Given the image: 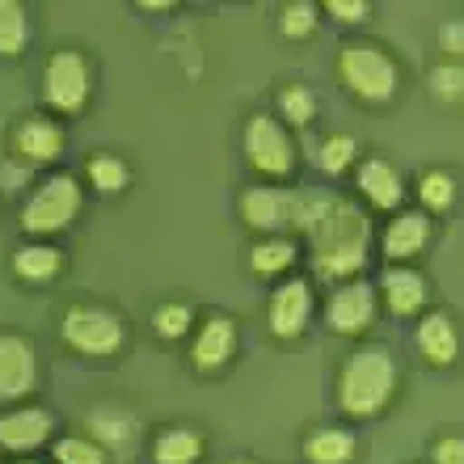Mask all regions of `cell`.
Masks as SVG:
<instances>
[{
  "label": "cell",
  "mask_w": 464,
  "mask_h": 464,
  "mask_svg": "<svg viewBox=\"0 0 464 464\" xmlns=\"http://www.w3.org/2000/svg\"><path fill=\"white\" fill-rule=\"evenodd\" d=\"M338 81L354 102L389 106L401 93V63L392 60L380 43L354 38V43H343V51H338Z\"/></svg>",
  "instance_id": "cell-3"
},
{
  "label": "cell",
  "mask_w": 464,
  "mask_h": 464,
  "mask_svg": "<svg viewBox=\"0 0 464 464\" xmlns=\"http://www.w3.org/2000/svg\"><path fill=\"white\" fill-rule=\"evenodd\" d=\"M430 464H464V435L460 430H448L430 443Z\"/></svg>",
  "instance_id": "cell-33"
},
{
  "label": "cell",
  "mask_w": 464,
  "mask_h": 464,
  "mask_svg": "<svg viewBox=\"0 0 464 464\" xmlns=\"http://www.w3.org/2000/svg\"><path fill=\"white\" fill-rule=\"evenodd\" d=\"M418 203H422V216H448L456 208V198H460V182H456L452 169H443V165H430V169L418 173Z\"/></svg>",
  "instance_id": "cell-21"
},
{
  "label": "cell",
  "mask_w": 464,
  "mask_h": 464,
  "mask_svg": "<svg viewBox=\"0 0 464 464\" xmlns=\"http://www.w3.org/2000/svg\"><path fill=\"white\" fill-rule=\"evenodd\" d=\"M321 13L334 17L338 25H363L372 17V0H325Z\"/></svg>",
  "instance_id": "cell-32"
},
{
  "label": "cell",
  "mask_w": 464,
  "mask_h": 464,
  "mask_svg": "<svg viewBox=\"0 0 464 464\" xmlns=\"http://www.w3.org/2000/svg\"><path fill=\"white\" fill-rule=\"evenodd\" d=\"M354 190H359V203H363L367 211H389V216H397V211L405 208V178L401 169L392 165L389 157H363L354 160Z\"/></svg>",
  "instance_id": "cell-13"
},
{
  "label": "cell",
  "mask_w": 464,
  "mask_h": 464,
  "mask_svg": "<svg viewBox=\"0 0 464 464\" xmlns=\"http://www.w3.org/2000/svg\"><path fill=\"white\" fill-rule=\"evenodd\" d=\"M275 119L287 127V131H304L317 119V93L308 85H283L279 98H275Z\"/></svg>",
  "instance_id": "cell-24"
},
{
  "label": "cell",
  "mask_w": 464,
  "mask_h": 464,
  "mask_svg": "<svg viewBox=\"0 0 464 464\" xmlns=\"http://www.w3.org/2000/svg\"><path fill=\"white\" fill-rule=\"evenodd\" d=\"M9 266H13V275H17L22 283H30V287H43V283L60 279L63 254L51 241H25V245H17V249H13Z\"/></svg>",
  "instance_id": "cell-18"
},
{
  "label": "cell",
  "mask_w": 464,
  "mask_h": 464,
  "mask_svg": "<svg viewBox=\"0 0 464 464\" xmlns=\"http://www.w3.org/2000/svg\"><path fill=\"white\" fill-rule=\"evenodd\" d=\"M321 25V5L313 0H287L279 9V34L283 38H308Z\"/></svg>",
  "instance_id": "cell-29"
},
{
  "label": "cell",
  "mask_w": 464,
  "mask_h": 464,
  "mask_svg": "<svg viewBox=\"0 0 464 464\" xmlns=\"http://www.w3.org/2000/svg\"><path fill=\"white\" fill-rule=\"evenodd\" d=\"M430 237H435L430 216H422L418 208H401L384 224V237H380L384 266H414L418 257L430 249Z\"/></svg>",
  "instance_id": "cell-14"
},
{
  "label": "cell",
  "mask_w": 464,
  "mask_h": 464,
  "mask_svg": "<svg viewBox=\"0 0 464 464\" xmlns=\"http://www.w3.org/2000/svg\"><path fill=\"white\" fill-rule=\"evenodd\" d=\"M295 257H300V249H295L292 237H257V241L249 245V270H254L257 279L287 275V270L295 266Z\"/></svg>",
  "instance_id": "cell-22"
},
{
  "label": "cell",
  "mask_w": 464,
  "mask_h": 464,
  "mask_svg": "<svg viewBox=\"0 0 464 464\" xmlns=\"http://www.w3.org/2000/svg\"><path fill=\"white\" fill-rule=\"evenodd\" d=\"M43 380L38 346L17 330L0 334V405H22Z\"/></svg>",
  "instance_id": "cell-11"
},
{
  "label": "cell",
  "mask_w": 464,
  "mask_h": 464,
  "mask_svg": "<svg viewBox=\"0 0 464 464\" xmlns=\"http://www.w3.org/2000/svg\"><path fill=\"white\" fill-rule=\"evenodd\" d=\"M63 148H68V131L47 111H30L9 127V160H17L25 169L55 165L63 157Z\"/></svg>",
  "instance_id": "cell-8"
},
{
  "label": "cell",
  "mask_w": 464,
  "mask_h": 464,
  "mask_svg": "<svg viewBox=\"0 0 464 464\" xmlns=\"http://www.w3.org/2000/svg\"><path fill=\"white\" fill-rule=\"evenodd\" d=\"M89 427H93V435H89V440H98L106 452H114V448H127V443L135 440V422L111 414V410H98V414L89 418Z\"/></svg>",
  "instance_id": "cell-30"
},
{
  "label": "cell",
  "mask_w": 464,
  "mask_h": 464,
  "mask_svg": "<svg viewBox=\"0 0 464 464\" xmlns=\"http://www.w3.org/2000/svg\"><path fill=\"white\" fill-rule=\"evenodd\" d=\"M85 182H89V190H98V195H122L127 182H131V165H127L119 152H89Z\"/></svg>",
  "instance_id": "cell-23"
},
{
  "label": "cell",
  "mask_w": 464,
  "mask_h": 464,
  "mask_svg": "<svg viewBox=\"0 0 464 464\" xmlns=\"http://www.w3.org/2000/svg\"><path fill=\"white\" fill-rule=\"evenodd\" d=\"M380 317V300H376V283L367 279H346L334 283L330 300H325V330L338 338H363Z\"/></svg>",
  "instance_id": "cell-10"
},
{
  "label": "cell",
  "mask_w": 464,
  "mask_h": 464,
  "mask_svg": "<svg viewBox=\"0 0 464 464\" xmlns=\"http://www.w3.org/2000/svg\"><path fill=\"white\" fill-rule=\"evenodd\" d=\"M81 211H85V186L76 173H47L43 182L25 195L22 203V232L30 241H47L55 232L72 228L81 220Z\"/></svg>",
  "instance_id": "cell-4"
},
{
  "label": "cell",
  "mask_w": 464,
  "mask_h": 464,
  "mask_svg": "<svg viewBox=\"0 0 464 464\" xmlns=\"http://www.w3.org/2000/svg\"><path fill=\"white\" fill-rule=\"evenodd\" d=\"M60 338L68 351L85 354V359H114L127 346V325L114 308L106 304H68L60 317Z\"/></svg>",
  "instance_id": "cell-6"
},
{
  "label": "cell",
  "mask_w": 464,
  "mask_h": 464,
  "mask_svg": "<svg viewBox=\"0 0 464 464\" xmlns=\"http://www.w3.org/2000/svg\"><path fill=\"white\" fill-rule=\"evenodd\" d=\"M203 452H208V435L186 422L157 430V440H152V464H198Z\"/></svg>",
  "instance_id": "cell-19"
},
{
  "label": "cell",
  "mask_w": 464,
  "mask_h": 464,
  "mask_svg": "<svg viewBox=\"0 0 464 464\" xmlns=\"http://www.w3.org/2000/svg\"><path fill=\"white\" fill-rule=\"evenodd\" d=\"M144 13H169L173 5H165V0H148V5H140Z\"/></svg>",
  "instance_id": "cell-36"
},
{
  "label": "cell",
  "mask_w": 464,
  "mask_h": 464,
  "mask_svg": "<svg viewBox=\"0 0 464 464\" xmlns=\"http://www.w3.org/2000/svg\"><path fill=\"white\" fill-rule=\"evenodd\" d=\"M195 308L186 304V300H165V304L152 313V334H157L160 343H182L195 334Z\"/></svg>",
  "instance_id": "cell-27"
},
{
  "label": "cell",
  "mask_w": 464,
  "mask_h": 464,
  "mask_svg": "<svg viewBox=\"0 0 464 464\" xmlns=\"http://www.w3.org/2000/svg\"><path fill=\"white\" fill-rule=\"evenodd\" d=\"M354 452H359V440H354L351 427H317L308 430L304 440L308 464H351Z\"/></svg>",
  "instance_id": "cell-20"
},
{
  "label": "cell",
  "mask_w": 464,
  "mask_h": 464,
  "mask_svg": "<svg viewBox=\"0 0 464 464\" xmlns=\"http://www.w3.org/2000/svg\"><path fill=\"white\" fill-rule=\"evenodd\" d=\"M0 464H5V460H0Z\"/></svg>",
  "instance_id": "cell-39"
},
{
  "label": "cell",
  "mask_w": 464,
  "mask_h": 464,
  "mask_svg": "<svg viewBox=\"0 0 464 464\" xmlns=\"http://www.w3.org/2000/svg\"><path fill=\"white\" fill-rule=\"evenodd\" d=\"M304 241L321 283L359 279L372 254V211L351 195H334L330 211L304 232Z\"/></svg>",
  "instance_id": "cell-1"
},
{
  "label": "cell",
  "mask_w": 464,
  "mask_h": 464,
  "mask_svg": "<svg viewBox=\"0 0 464 464\" xmlns=\"http://www.w3.org/2000/svg\"><path fill=\"white\" fill-rule=\"evenodd\" d=\"M30 47V17H25L22 0H0V55L5 60H22Z\"/></svg>",
  "instance_id": "cell-25"
},
{
  "label": "cell",
  "mask_w": 464,
  "mask_h": 464,
  "mask_svg": "<svg viewBox=\"0 0 464 464\" xmlns=\"http://www.w3.org/2000/svg\"><path fill=\"white\" fill-rule=\"evenodd\" d=\"M22 464H38V460H22Z\"/></svg>",
  "instance_id": "cell-38"
},
{
  "label": "cell",
  "mask_w": 464,
  "mask_h": 464,
  "mask_svg": "<svg viewBox=\"0 0 464 464\" xmlns=\"http://www.w3.org/2000/svg\"><path fill=\"white\" fill-rule=\"evenodd\" d=\"M30 173H34V169H25V165H17V160L5 157V165H0V182H5V186H22V182H30Z\"/></svg>",
  "instance_id": "cell-35"
},
{
  "label": "cell",
  "mask_w": 464,
  "mask_h": 464,
  "mask_svg": "<svg viewBox=\"0 0 464 464\" xmlns=\"http://www.w3.org/2000/svg\"><path fill=\"white\" fill-rule=\"evenodd\" d=\"M241 346V325L228 313H208L190 334V367L198 376H216L237 359Z\"/></svg>",
  "instance_id": "cell-12"
},
{
  "label": "cell",
  "mask_w": 464,
  "mask_h": 464,
  "mask_svg": "<svg viewBox=\"0 0 464 464\" xmlns=\"http://www.w3.org/2000/svg\"><path fill=\"white\" fill-rule=\"evenodd\" d=\"M313 160H317V169L325 173V178H343V173L354 169V160H359V140L346 131L325 135L317 144V152H313Z\"/></svg>",
  "instance_id": "cell-26"
},
{
  "label": "cell",
  "mask_w": 464,
  "mask_h": 464,
  "mask_svg": "<svg viewBox=\"0 0 464 464\" xmlns=\"http://www.w3.org/2000/svg\"><path fill=\"white\" fill-rule=\"evenodd\" d=\"M427 85H430V98L435 102H460L464 93V68L460 60H448V63H435L427 76Z\"/></svg>",
  "instance_id": "cell-31"
},
{
  "label": "cell",
  "mask_w": 464,
  "mask_h": 464,
  "mask_svg": "<svg viewBox=\"0 0 464 464\" xmlns=\"http://www.w3.org/2000/svg\"><path fill=\"white\" fill-rule=\"evenodd\" d=\"M55 440V418L43 405H9L0 414V452L9 456H30L38 448H47Z\"/></svg>",
  "instance_id": "cell-16"
},
{
  "label": "cell",
  "mask_w": 464,
  "mask_h": 464,
  "mask_svg": "<svg viewBox=\"0 0 464 464\" xmlns=\"http://www.w3.org/2000/svg\"><path fill=\"white\" fill-rule=\"evenodd\" d=\"M51 460L55 464H111V452L89 435H63L51 443Z\"/></svg>",
  "instance_id": "cell-28"
},
{
  "label": "cell",
  "mask_w": 464,
  "mask_h": 464,
  "mask_svg": "<svg viewBox=\"0 0 464 464\" xmlns=\"http://www.w3.org/2000/svg\"><path fill=\"white\" fill-rule=\"evenodd\" d=\"M228 464H254V460H228Z\"/></svg>",
  "instance_id": "cell-37"
},
{
  "label": "cell",
  "mask_w": 464,
  "mask_h": 464,
  "mask_svg": "<svg viewBox=\"0 0 464 464\" xmlns=\"http://www.w3.org/2000/svg\"><path fill=\"white\" fill-rule=\"evenodd\" d=\"M376 300L392 317L418 321L430 304V283L418 266H384L376 279Z\"/></svg>",
  "instance_id": "cell-15"
},
{
  "label": "cell",
  "mask_w": 464,
  "mask_h": 464,
  "mask_svg": "<svg viewBox=\"0 0 464 464\" xmlns=\"http://www.w3.org/2000/svg\"><path fill=\"white\" fill-rule=\"evenodd\" d=\"M313 313H317V295H313V283H308L304 275H292V279L275 283V292H270V300H266L270 338H279V343L304 338L308 325H313Z\"/></svg>",
  "instance_id": "cell-9"
},
{
  "label": "cell",
  "mask_w": 464,
  "mask_h": 464,
  "mask_svg": "<svg viewBox=\"0 0 464 464\" xmlns=\"http://www.w3.org/2000/svg\"><path fill=\"white\" fill-rule=\"evenodd\" d=\"M397 384H401V367L389 346H359L338 367V410L354 422L380 418L397 397Z\"/></svg>",
  "instance_id": "cell-2"
},
{
  "label": "cell",
  "mask_w": 464,
  "mask_h": 464,
  "mask_svg": "<svg viewBox=\"0 0 464 464\" xmlns=\"http://www.w3.org/2000/svg\"><path fill=\"white\" fill-rule=\"evenodd\" d=\"M440 47H443V55H452V60L464 55V22L460 17H452V22L440 25Z\"/></svg>",
  "instance_id": "cell-34"
},
{
  "label": "cell",
  "mask_w": 464,
  "mask_h": 464,
  "mask_svg": "<svg viewBox=\"0 0 464 464\" xmlns=\"http://www.w3.org/2000/svg\"><path fill=\"white\" fill-rule=\"evenodd\" d=\"M414 346L430 367H452L460 359V321L452 308H427L414 325Z\"/></svg>",
  "instance_id": "cell-17"
},
{
  "label": "cell",
  "mask_w": 464,
  "mask_h": 464,
  "mask_svg": "<svg viewBox=\"0 0 464 464\" xmlns=\"http://www.w3.org/2000/svg\"><path fill=\"white\" fill-rule=\"evenodd\" d=\"M93 98V63L81 47H55L43 63V102L51 119H81Z\"/></svg>",
  "instance_id": "cell-5"
},
{
  "label": "cell",
  "mask_w": 464,
  "mask_h": 464,
  "mask_svg": "<svg viewBox=\"0 0 464 464\" xmlns=\"http://www.w3.org/2000/svg\"><path fill=\"white\" fill-rule=\"evenodd\" d=\"M241 148H245L249 169L257 178H266V182H287L295 173V135L275 114H266V111L249 114L241 131Z\"/></svg>",
  "instance_id": "cell-7"
}]
</instances>
